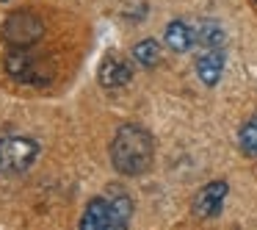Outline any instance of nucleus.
I'll return each mask as SVG.
<instances>
[{"label":"nucleus","instance_id":"obj_1","mask_svg":"<svg viewBox=\"0 0 257 230\" xmlns=\"http://www.w3.org/2000/svg\"><path fill=\"white\" fill-rule=\"evenodd\" d=\"M152 161H155V139H152V133L147 128L127 122L113 133L111 164L119 175L139 178V175L150 172Z\"/></svg>","mask_w":257,"mask_h":230},{"label":"nucleus","instance_id":"obj_2","mask_svg":"<svg viewBox=\"0 0 257 230\" xmlns=\"http://www.w3.org/2000/svg\"><path fill=\"white\" fill-rule=\"evenodd\" d=\"M130 219H133V197L124 194L122 189H111V194L89 200L78 224L80 230H105V227H127Z\"/></svg>","mask_w":257,"mask_h":230},{"label":"nucleus","instance_id":"obj_3","mask_svg":"<svg viewBox=\"0 0 257 230\" xmlns=\"http://www.w3.org/2000/svg\"><path fill=\"white\" fill-rule=\"evenodd\" d=\"M39 152V141L31 136H0V175L28 172Z\"/></svg>","mask_w":257,"mask_h":230},{"label":"nucleus","instance_id":"obj_4","mask_svg":"<svg viewBox=\"0 0 257 230\" xmlns=\"http://www.w3.org/2000/svg\"><path fill=\"white\" fill-rule=\"evenodd\" d=\"M42 36H45V23L28 9L12 12L6 17V23H3V39L12 47H31Z\"/></svg>","mask_w":257,"mask_h":230},{"label":"nucleus","instance_id":"obj_5","mask_svg":"<svg viewBox=\"0 0 257 230\" xmlns=\"http://www.w3.org/2000/svg\"><path fill=\"white\" fill-rule=\"evenodd\" d=\"M229 194V183L227 180H210L207 186H202L196 191V197L191 200V213L196 219H213L221 213L224 202H227Z\"/></svg>","mask_w":257,"mask_h":230},{"label":"nucleus","instance_id":"obj_6","mask_svg":"<svg viewBox=\"0 0 257 230\" xmlns=\"http://www.w3.org/2000/svg\"><path fill=\"white\" fill-rule=\"evenodd\" d=\"M3 67H6V72L12 75L14 81H20V84H45L47 81V75H42L39 64H36L34 53H28L25 47H14V50H9Z\"/></svg>","mask_w":257,"mask_h":230},{"label":"nucleus","instance_id":"obj_7","mask_svg":"<svg viewBox=\"0 0 257 230\" xmlns=\"http://www.w3.org/2000/svg\"><path fill=\"white\" fill-rule=\"evenodd\" d=\"M97 81H100L102 89L113 92V89H122V86H127L130 81H133V67H130L127 58L122 56H105L100 64V69H97Z\"/></svg>","mask_w":257,"mask_h":230},{"label":"nucleus","instance_id":"obj_8","mask_svg":"<svg viewBox=\"0 0 257 230\" xmlns=\"http://www.w3.org/2000/svg\"><path fill=\"white\" fill-rule=\"evenodd\" d=\"M224 67H227V53H224V47H205L194 61L196 78L205 86H216L224 75Z\"/></svg>","mask_w":257,"mask_h":230},{"label":"nucleus","instance_id":"obj_9","mask_svg":"<svg viewBox=\"0 0 257 230\" xmlns=\"http://www.w3.org/2000/svg\"><path fill=\"white\" fill-rule=\"evenodd\" d=\"M163 42H166V47L172 53H188L196 45V31L188 23H183V20H172L166 25V31H163Z\"/></svg>","mask_w":257,"mask_h":230},{"label":"nucleus","instance_id":"obj_10","mask_svg":"<svg viewBox=\"0 0 257 230\" xmlns=\"http://www.w3.org/2000/svg\"><path fill=\"white\" fill-rule=\"evenodd\" d=\"M196 45L205 50V47H224L227 45V31L221 28V23L216 20H202L199 28H196Z\"/></svg>","mask_w":257,"mask_h":230},{"label":"nucleus","instance_id":"obj_11","mask_svg":"<svg viewBox=\"0 0 257 230\" xmlns=\"http://www.w3.org/2000/svg\"><path fill=\"white\" fill-rule=\"evenodd\" d=\"M133 61L144 69H152L161 64V45L155 39H141L133 45Z\"/></svg>","mask_w":257,"mask_h":230},{"label":"nucleus","instance_id":"obj_12","mask_svg":"<svg viewBox=\"0 0 257 230\" xmlns=\"http://www.w3.org/2000/svg\"><path fill=\"white\" fill-rule=\"evenodd\" d=\"M238 144L246 156L257 158V114H251L249 119H243V125H240V130H238Z\"/></svg>","mask_w":257,"mask_h":230},{"label":"nucleus","instance_id":"obj_13","mask_svg":"<svg viewBox=\"0 0 257 230\" xmlns=\"http://www.w3.org/2000/svg\"><path fill=\"white\" fill-rule=\"evenodd\" d=\"M0 3H9V0H0Z\"/></svg>","mask_w":257,"mask_h":230}]
</instances>
